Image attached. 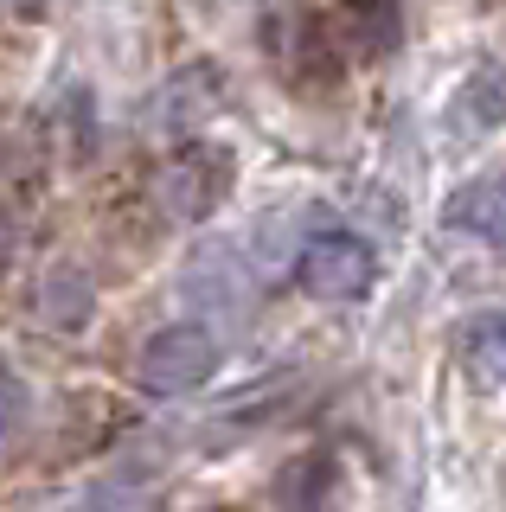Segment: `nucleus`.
Listing matches in <instances>:
<instances>
[{"label":"nucleus","mask_w":506,"mask_h":512,"mask_svg":"<svg viewBox=\"0 0 506 512\" xmlns=\"http://www.w3.org/2000/svg\"><path fill=\"white\" fill-rule=\"evenodd\" d=\"M212 372H218V340H212V327H199V320L161 327L148 346H141V365H135L141 391H154V397L199 391Z\"/></svg>","instance_id":"nucleus-1"},{"label":"nucleus","mask_w":506,"mask_h":512,"mask_svg":"<svg viewBox=\"0 0 506 512\" xmlns=\"http://www.w3.org/2000/svg\"><path fill=\"white\" fill-rule=\"evenodd\" d=\"M295 276H302V288L314 301H359V295H372V282H378V256H372L366 237H353V231H321L295 256Z\"/></svg>","instance_id":"nucleus-2"},{"label":"nucleus","mask_w":506,"mask_h":512,"mask_svg":"<svg viewBox=\"0 0 506 512\" xmlns=\"http://www.w3.org/2000/svg\"><path fill=\"white\" fill-rule=\"evenodd\" d=\"M225 186H231V154H218V148L180 154V160H167V173H161V205L173 218H205L225 199Z\"/></svg>","instance_id":"nucleus-3"},{"label":"nucleus","mask_w":506,"mask_h":512,"mask_svg":"<svg viewBox=\"0 0 506 512\" xmlns=\"http://www.w3.org/2000/svg\"><path fill=\"white\" fill-rule=\"evenodd\" d=\"M340 26L359 58H385L404 39V7L398 0H340Z\"/></svg>","instance_id":"nucleus-4"},{"label":"nucleus","mask_w":506,"mask_h":512,"mask_svg":"<svg viewBox=\"0 0 506 512\" xmlns=\"http://www.w3.org/2000/svg\"><path fill=\"white\" fill-rule=\"evenodd\" d=\"M462 365H468L474 391H500L506 384V314L500 308L474 314L462 327Z\"/></svg>","instance_id":"nucleus-5"},{"label":"nucleus","mask_w":506,"mask_h":512,"mask_svg":"<svg viewBox=\"0 0 506 512\" xmlns=\"http://www.w3.org/2000/svg\"><path fill=\"white\" fill-rule=\"evenodd\" d=\"M449 224H468V231H481L494 250H506V173H500V180H474L468 192H455Z\"/></svg>","instance_id":"nucleus-6"},{"label":"nucleus","mask_w":506,"mask_h":512,"mask_svg":"<svg viewBox=\"0 0 506 512\" xmlns=\"http://www.w3.org/2000/svg\"><path fill=\"white\" fill-rule=\"evenodd\" d=\"M500 116H506V64H481V71L462 84V96H455V128L487 135Z\"/></svg>","instance_id":"nucleus-7"},{"label":"nucleus","mask_w":506,"mask_h":512,"mask_svg":"<svg viewBox=\"0 0 506 512\" xmlns=\"http://www.w3.org/2000/svg\"><path fill=\"white\" fill-rule=\"evenodd\" d=\"M39 301H45V320H52V327H84V320H90V282H84V269L58 263L52 276H45Z\"/></svg>","instance_id":"nucleus-8"},{"label":"nucleus","mask_w":506,"mask_h":512,"mask_svg":"<svg viewBox=\"0 0 506 512\" xmlns=\"http://www.w3.org/2000/svg\"><path fill=\"white\" fill-rule=\"evenodd\" d=\"M186 295H212V301H237L244 295V276H237V263H231V250L225 244H212V250H199L193 256V269H186Z\"/></svg>","instance_id":"nucleus-9"},{"label":"nucleus","mask_w":506,"mask_h":512,"mask_svg":"<svg viewBox=\"0 0 506 512\" xmlns=\"http://www.w3.org/2000/svg\"><path fill=\"white\" fill-rule=\"evenodd\" d=\"M26 416H33V391L20 384V372H13V365H0V448H7V442L26 429Z\"/></svg>","instance_id":"nucleus-10"},{"label":"nucleus","mask_w":506,"mask_h":512,"mask_svg":"<svg viewBox=\"0 0 506 512\" xmlns=\"http://www.w3.org/2000/svg\"><path fill=\"white\" fill-rule=\"evenodd\" d=\"M13 250V231H7V218H0V256H7Z\"/></svg>","instance_id":"nucleus-11"}]
</instances>
